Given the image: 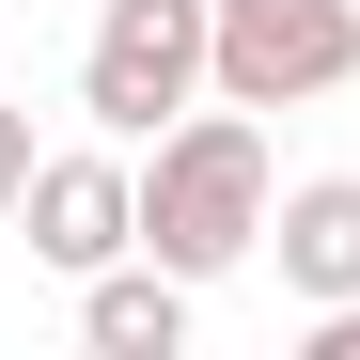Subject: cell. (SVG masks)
Masks as SVG:
<instances>
[{"mask_svg":"<svg viewBox=\"0 0 360 360\" xmlns=\"http://www.w3.org/2000/svg\"><path fill=\"white\" fill-rule=\"evenodd\" d=\"M314 360H360V297H329V314H314Z\"/></svg>","mask_w":360,"mask_h":360,"instance_id":"8","label":"cell"},{"mask_svg":"<svg viewBox=\"0 0 360 360\" xmlns=\"http://www.w3.org/2000/svg\"><path fill=\"white\" fill-rule=\"evenodd\" d=\"M219 94V0H94V47H79V110L110 141H157L172 110Z\"/></svg>","mask_w":360,"mask_h":360,"instance_id":"2","label":"cell"},{"mask_svg":"<svg viewBox=\"0 0 360 360\" xmlns=\"http://www.w3.org/2000/svg\"><path fill=\"white\" fill-rule=\"evenodd\" d=\"M16 219H32V266L94 282V266H126V251H141V172H126V157H47Z\"/></svg>","mask_w":360,"mask_h":360,"instance_id":"4","label":"cell"},{"mask_svg":"<svg viewBox=\"0 0 360 360\" xmlns=\"http://www.w3.org/2000/svg\"><path fill=\"white\" fill-rule=\"evenodd\" d=\"M266 126H251V110H172V126H157V172H141V251L157 266H188V282H219V266H251L266 251Z\"/></svg>","mask_w":360,"mask_h":360,"instance_id":"1","label":"cell"},{"mask_svg":"<svg viewBox=\"0 0 360 360\" xmlns=\"http://www.w3.org/2000/svg\"><path fill=\"white\" fill-rule=\"evenodd\" d=\"M79 345L94 360H172V345H188V266H157V251L94 266L79 282Z\"/></svg>","mask_w":360,"mask_h":360,"instance_id":"5","label":"cell"},{"mask_svg":"<svg viewBox=\"0 0 360 360\" xmlns=\"http://www.w3.org/2000/svg\"><path fill=\"white\" fill-rule=\"evenodd\" d=\"M266 251H282V282L314 297H360V172H314V188H282L266 204Z\"/></svg>","mask_w":360,"mask_h":360,"instance_id":"6","label":"cell"},{"mask_svg":"<svg viewBox=\"0 0 360 360\" xmlns=\"http://www.w3.org/2000/svg\"><path fill=\"white\" fill-rule=\"evenodd\" d=\"M360 79V0H219V94L235 110H314Z\"/></svg>","mask_w":360,"mask_h":360,"instance_id":"3","label":"cell"},{"mask_svg":"<svg viewBox=\"0 0 360 360\" xmlns=\"http://www.w3.org/2000/svg\"><path fill=\"white\" fill-rule=\"evenodd\" d=\"M32 172H47V157H32V110H0V219L32 204Z\"/></svg>","mask_w":360,"mask_h":360,"instance_id":"7","label":"cell"}]
</instances>
